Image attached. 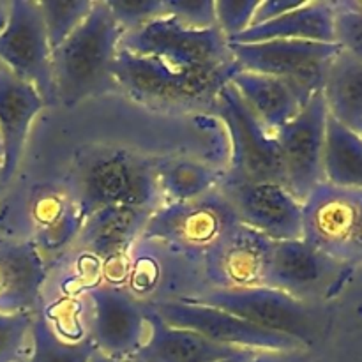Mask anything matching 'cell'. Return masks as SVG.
I'll return each instance as SVG.
<instances>
[{
  "instance_id": "6da1fadb",
  "label": "cell",
  "mask_w": 362,
  "mask_h": 362,
  "mask_svg": "<svg viewBox=\"0 0 362 362\" xmlns=\"http://www.w3.org/2000/svg\"><path fill=\"white\" fill-rule=\"evenodd\" d=\"M124 30L106 2H94L83 23L52 52L57 103L76 106L117 88L113 64Z\"/></svg>"
},
{
  "instance_id": "7a4b0ae2",
  "label": "cell",
  "mask_w": 362,
  "mask_h": 362,
  "mask_svg": "<svg viewBox=\"0 0 362 362\" xmlns=\"http://www.w3.org/2000/svg\"><path fill=\"white\" fill-rule=\"evenodd\" d=\"M237 71L235 62L207 69H179L120 48L113 64L117 88L138 101L163 108H193L216 103Z\"/></svg>"
},
{
  "instance_id": "3957f363",
  "label": "cell",
  "mask_w": 362,
  "mask_h": 362,
  "mask_svg": "<svg viewBox=\"0 0 362 362\" xmlns=\"http://www.w3.org/2000/svg\"><path fill=\"white\" fill-rule=\"evenodd\" d=\"M81 223L108 207H136L158 211L165 205L152 163L126 151H106L85 165L78 180Z\"/></svg>"
},
{
  "instance_id": "277c9868",
  "label": "cell",
  "mask_w": 362,
  "mask_h": 362,
  "mask_svg": "<svg viewBox=\"0 0 362 362\" xmlns=\"http://www.w3.org/2000/svg\"><path fill=\"white\" fill-rule=\"evenodd\" d=\"M184 299L226 311L265 331L288 336L303 343L308 350L322 334V317L315 304L304 303L269 286L211 288L197 297Z\"/></svg>"
},
{
  "instance_id": "5b68a950",
  "label": "cell",
  "mask_w": 362,
  "mask_h": 362,
  "mask_svg": "<svg viewBox=\"0 0 362 362\" xmlns=\"http://www.w3.org/2000/svg\"><path fill=\"white\" fill-rule=\"evenodd\" d=\"M120 49L179 69H207L233 64L230 42L218 27L189 28L170 16L124 32Z\"/></svg>"
},
{
  "instance_id": "8992f818",
  "label": "cell",
  "mask_w": 362,
  "mask_h": 362,
  "mask_svg": "<svg viewBox=\"0 0 362 362\" xmlns=\"http://www.w3.org/2000/svg\"><path fill=\"white\" fill-rule=\"evenodd\" d=\"M303 240L339 264L362 265V191L320 184L303 204Z\"/></svg>"
},
{
  "instance_id": "52a82bcc",
  "label": "cell",
  "mask_w": 362,
  "mask_h": 362,
  "mask_svg": "<svg viewBox=\"0 0 362 362\" xmlns=\"http://www.w3.org/2000/svg\"><path fill=\"white\" fill-rule=\"evenodd\" d=\"M230 52L239 69L281 78L308 103L324 90L331 64L341 49L336 42L265 41L230 42Z\"/></svg>"
},
{
  "instance_id": "ba28073f",
  "label": "cell",
  "mask_w": 362,
  "mask_h": 362,
  "mask_svg": "<svg viewBox=\"0 0 362 362\" xmlns=\"http://www.w3.org/2000/svg\"><path fill=\"white\" fill-rule=\"evenodd\" d=\"M216 103L232 140V170L225 180L276 182L285 186V172L276 134L269 133L255 119L230 83L223 87Z\"/></svg>"
},
{
  "instance_id": "9c48e42d",
  "label": "cell",
  "mask_w": 362,
  "mask_h": 362,
  "mask_svg": "<svg viewBox=\"0 0 362 362\" xmlns=\"http://www.w3.org/2000/svg\"><path fill=\"white\" fill-rule=\"evenodd\" d=\"M0 64L30 83L45 106L57 105L52 73V48L46 37L39 2L11 0V13L0 34Z\"/></svg>"
},
{
  "instance_id": "30bf717a",
  "label": "cell",
  "mask_w": 362,
  "mask_h": 362,
  "mask_svg": "<svg viewBox=\"0 0 362 362\" xmlns=\"http://www.w3.org/2000/svg\"><path fill=\"white\" fill-rule=\"evenodd\" d=\"M352 274V267L332 260L303 239L274 243L264 285L315 304L334 296Z\"/></svg>"
},
{
  "instance_id": "8fae6325",
  "label": "cell",
  "mask_w": 362,
  "mask_h": 362,
  "mask_svg": "<svg viewBox=\"0 0 362 362\" xmlns=\"http://www.w3.org/2000/svg\"><path fill=\"white\" fill-rule=\"evenodd\" d=\"M327 105L322 92L276 133L281 152L285 186L300 204L324 184V144Z\"/></svg>"
},
{
  "instance_id": "7c38bea8",
  "label": "cell",
  "mask_w": 362,
  "mask_h": 362,
  "mask_svg": "<svg viewBox=\"0 0 362 362\" xmlns=\"http://www.w3.org/2000/svg\"><path fill=\"white\" fill-rule=\"evenodd\" d=\"M156 315L173 327L187 329L218 345L253 352H285L308 350L303 343L278 332L251 325L226 311L191 300H168L156 306Z\"/></svg>"
},
{
  "instance_id": "4fadbf2b",
  "label": "cell",
  "mask_w": 362,
  "mask_h": 362,
  "mask_svg": "<svg viewBox=\"0 0 362 362\" xmlns=\"http://www.w3.org/2000/svg\"><path fill=\"white\" fill-rule=\"evenodd\" d=\"M223 198L237 221L271 240L303 239V204L276 182H223Z\"/></svg>"
},
{
  "instance_id": "5bb4252c",
  "label": "cell",
  "mask_w": 362,
  "mask_h": 362,
  "mask_svg": "<svg viewBox=\"0 0 362 362\" xmlns=\"http://www.w3.org/2000/svg\"><path fill=\"white\" fill-rule=\"evenodd\" d=\"M92 325L88 338L95 350L112 359H136L148 336L147 311L122 290L98 285L88 290Z\"/></svg>"
},
{
  "instance_id": "9a60e30c",
  "label": "cell",
  "mask_w": 362,
  "mask_h": 362,
  "mask_svg": "<svg viewBox=\"0 0 362 362\" xmlns=\"http://www.w3.org/2000/svg\"><path fill=\"white\" fill-rule=\"evenodd\" d=\"M237 218L228 202L205 197L189 202L165 204L154 211L140 240H163L186 247H211Z\"/></svg>"
},
{
  "instance_id": "2e32d148",
  "label": "cell",
  "mask_w": 362,
  "mask_h": 362,
  "mask_svg": "<svg viewBox=\"0 0 362 362\" xmlns=\"http://www.w3.org/2000/svg\"><path fill=\"white\" fill-rule=\"evenodd\" d=\"M276 240L237 221L209 247V274L216 288L262 286Z\"/></svg>"
},
{
  "instance_id": "e0dca14e",
  "label": "cell",
  "mask_w": 362,
  "mask_h": 362,
  "mask_svg": "<svg viewBox=\"0 0 362 362\" xmlns=\"http://www.w3.org/2000/svg\"><path fill=\"white\" fill-rule=\"evenodd\" d=\"M45 108L39 92L27 81L0 67V144L2 180L9 184L20 166L28 133L35 117Z\"/></svg>"
},
{
  "instance_id": "ac0fdd59",
  "label": "cell",
  "mask_w": 362,
  "mask_h": 362,
  "mask_svg": "<svg viewBox=\"0 0 362 362\" xmlns=\"http://www.w3.org/2000/svg\"><path fill=\"white\" fill-rule=\"evenodd\" d=\"M152 211L136 207H108L88 216L76 235L78 246L92 257L115 262L141 237Z\"/></svg>"
},
{
  "instance_id": "d6986e66",
  "label": "cell",
  "mask_w": 362,
  "mask_h": 362,
  "mask_svg": "<svg viewBox=\"0 0 362 362\" xmlns=\"http://www.w3.org/2000/svg\"><path fill=\"white\" fill-rule=\"evenodd\" d=\"M230 85L255 119L272 134L288 124L306 105L292 85L269 74L239 69L230 78Z\"/></svg>"
},
{
  "instance_id": "ffe728a7",
  "label": "cell",
  "mask_w": 362,
  "mask_h": 362,
  "mask_svg": "<svg viewBox=\"0 0 362 362\" xmlns=\"http://www.w3.org/2000/svg\"><path fill=\"white\" fill-rule=\"evenodd\" d=\"M148 336L136 359L145 362H218L253 350L218 345L187 329L163 322L156 311H147Z\"/></svg>"
},
{
  "instance_id": "44dd1931",
  "label": "cell",
  "mask_w": 362,
  "mask_h": 362,
  "mask_svg": "<svg viewBox=\"0 0 362 362\" xmlns=\"http://www.w3.org/2000/svg\"><path fill=\"white\" fill-rule=\"evenodd\" d=\"M265 41L334 42V2L303 0L283 16L250 27L232 42L251 45Z\"/></svg>"
},
{
  "instance_id": "7402d4cb",
  "label": "cell",
  "mask_w": 362,
  "mask_h": 362,
  "mask_svg": "<svg viewBox=\"0 0 362 362\" xmlns=\"http://www.w3.org/2000/svg\"><path fill=\"white\" fill-rule=\"evenodd\" d=\"M42 281L45 269L34 244L0 246V311L32 313Z\"/></svg>"
},
{
  "instance_id": "603a6c76",
  "label": "cell",
  "mask_w": 362,
  "mask_h": 362,
  "mask_svg": "<svg viewBox=\"0 0 362 362\" xmlns=\"http://www.w3.org/2000/svg\"><path fill=\"white\" fill-rule=\"evenodd\" d=\"M329 115L362 134V62L339 52L327 73L324 90Z\"/></svg>"
},
{
  "instance_id": "cb8c5ba5",
  "label": "cell",
  "mask_w": 362,
  "mask_h": 362,
  "mask_svg": "<svg viewBox=\"0 0 362 362\" xmlns=\"http://www.w3.org/2000/svg\"><path fill=\"white\" fill-rule=\"evenodd\" d=\"M324 182L362 191V134L331 115L325 127Z\"/></svg>"
},
{
  "instance_id": "d4e9b609",
  "label": "cell",
  "mask_w": 362,
  "mask_h": 362,
  "mask_svg": "<svg viewBox=\"0 0 362 362\" xmlns=\"http://www.w3.org/2000/svg\"><path fill=\"white\" fill-rule=\"evenodd\" d=\"M156 179L165 204L189 202L211 193L219 173L211 166L187 159H173L154 165Z\"/></svg>"
},
{
  "instance_id": "484cf974",
  "label": "cell",
  "mask_w": 362,
  "mask_h": 362,
  "mask_svg": "<svg viewBox=\"0 0 362 362\" xmlns=\"http://www.w3.org/2000/svg\"><path fill=\"white\" fill-rule=\"evenodd\" d=\"M94 350L90 338H62L45 315H34L30 345L20 362H88Z\"/></svg>"
},
{
  "instance_id": "4316f807",
  "label": "cell",
  "mask_w": 362,
  "mask_h": 362,
  "mask_svg": "<svg viewBox=\"0 0 362 362\" xmlns=\"http://www.w3.org/2000/svg\"><path fill=\"white\" fill-rule=\"evenodd\" d=\"M37 239L42 247L55 250L67 240L76 239L81 228V216L76 202L60 194H46L35 202L34 211Z\"/></svg>"
},
{
  "instance_id": "83f0119b",
  "label": "cell",
  "mask_w": 362,
  "mask_h": 362,
  "mask_svg": "<svg viewBox=\"0 0 362 362\" xmlns=\"http://www.w3.org/2000/svg\"><path fill=\"white\" fill-rule=\"evenodd\" d=\"M94 2L90 0H46L39 2L46 37L52 52L59 48L90 13Z\"/></svg>"
},
{
  "instance_id": "f1b7e54d",
  "label": "cell",
  "mask_w": 362,
  "mask_h": 362,
  "mask_svg": "<svg viewBox=\"0 0 362 362\" xmlns=\"http://www.w3.org/2000/svg\"><path fill=\"white\" fill-rule=\"evenodd\" d=\"M34 313L0 311V362H20L30 345Z\"/></svg>"
},
{
  "instance_id": "f546056e",
  "label": "cell",
  "mask_w": 362,
  "mask_h": 362,
  "mask_svg": "<svg viewBox=\"0 0 362 362\" xmlns=\"http://www.w3.org/2000/svg\"><path fill=\"white\" fill-rule=\"evenodd\" d=\"M334 42L343 53L362 62V4L361 0L334 2Z\"/></svg>"
},
{
  "instance_id": "4dcf8cb0",
  "label": "cell",
  "mask_w": 362,
  "mask_h": 362,
  "mask_svg": "<svg viewBox=\"0 0 362 362\" xmlns=\"http://www.w3.org/2000/svg\"><path fill=\"white\" fill-rule=\"evenodd\" d=\"M106 6L124 32L136 30L166 16L165 0H106Z\"/></svg>"
},
{
  "instance_id": "1f68e13d",
  "label": "cell",
  "mask_w": 362,
  "mask_h": 362,
  "mask_svg": "<svg viewBox=\"0 0 362 362\" xmlns=\"http://www.w3.org/2000/svg\"><path fill=\"white\" fill-rule=\"evenodd\" d=\"M260 0H218L214 2L216 27L226 41L232 42L253 23L255 11Z\"/></svg>"
},
{
  "instance_id": "d6a6232c",
  "label": "cell",
  "mask_w": 362,
  "mask_h": 362,
  "mask_svg": "<svg viewBox=\"0 0 362 362\" xmlns=\"http://www.w3.org/2000/svg\"><path fill=\"white\" fill-rule=\"evenodd\" d=\"M166 16L189 28L216 27V9L212 0H165Z\"/></svg>"
},
{
  "instance_id": "836d02e7",
  "label": "cell",
  "mask_w": 362,
  "mask_h": 362,
  "mask_svg": "<svg viewBox=\"0 0 362 362\" xmlns=\"http://www.w3.org/2000/svg\"><path fill=\"white\" fill-rule=\"evenodd\" d=\"M300 2H303V0H260L257 6V11H255L251 27L276 20V18L283 16V14L288 13V11L296 9Z\"/></svg>"
},
{
  "instance_id": "e575fe53",
  "label": "cell",
  "mask_w": 362,
  "mask_h": 362,
  "mask_svg": "<svg viewBox=\"0 0 362 362\" xmlns=\"http://www.w3.org/2000/svg\"><path fill=\"white\" fill-rule=\"evenodd\" d=\"M310 350H285V352H257L250 362H310Z\"/></svg>"
},
{
  "instance_id": "d590c367",
  "label": "cell",
  "mask_w": 362,
  "mask_h": 362,
  "mask_svg": "<svg viewBox=\"0 0 362 362\" xmlns=\"http://www.w3.org/2000/svg\"><path fill=\"white\" fill-rule=\"evenodd\" d=\"M9 13H11V2L7 0H0V34L6 28L7 20H9Z\"/></svg>"
},
{
  "instance_id": "8d00e7d4",
  "label": "cell",
  "mask_w": 362,
  "mask_h": 362,
  "mask_svg": "<svg viewBox=\"0 0 362 362\" xmlns=\"http://www.w3.org/2000/svg\"><path fill=\"white\" fill-rule=\"evenodd\" d=\"M255 354H257V352H244V354H240V356L230 357V359L218 361V362H250L255 357Z\"/></svg>"
},
{
  "instance_id": "74e56055",
  "label": "cell",
  "mask_w": 362,
  "mask_h": 362,
  "mask_svg": "<svg viewBox=\"0 0 362 362\" xmlns=\"http://www.w3.org/2000/svg\"><path fill=\"white\" fill-rule=\"evenodd\" d=\"M88 362H124V361H117V359H112V357L105 356V354L98 352V350H94V354L90 356V361Z\"/></svg>"
},
{
  "instance_id": "f35d334b",
  "label": "cell",
  "mask_w": 362,
  "mask_h": 362,
  "mask_svg": "<svg viewBox=\"0 0 362 362\" xmlns=\"http://www.w3.org/2000/svg\"><path fill=\"white\" fill-rule=\"evenodd\" d=\"M0 186H4V180H2V159H0Z\"/></svg>"
},
{
  "instance_id": "ab89813d",
  "label": "cell",
  "mask_w": 362,
  "mask_h": 362,
  "mask_svg": "<svg viewBox=\"0 0 362 362\" xmlns=\"http://www.w3.org/2000/svg\"><path fill=\"white\" fill-rule=\"evenodd\" d=\"M0 159H2V144H0Z\"/></svg>"
},
{
  "instance_id": "60d3db41",
  "label": "cell",
  "mask_w": 362,
  "mask_h": 362,
  "mask_svg": "<svg viewBox=\"0 0 362 362\" xmlns=\"http://www.w3.org/2000/svg\"><path fill=\"white\" fill-rule=\"evenodd\" d=\"M131 362H145V361H141V359H134V361H131Z\"/></svg>"
},
{
  "instance_id": "b9f144b4",
  "label": "cell",
  "mask_w": 362,
  "mask_h": 362,
  "mask_svg": "<svg viewBox=\"0 0 362 362\" xmlns=\"http://www.w3.org/2000/svg\"><path fill=\"white\" fill-rule=\"evenodd\" d=\"M0 67H2V64H0Z\"/></svg>"
},
{
  "instance_id": "7bdbcfd3",
  "label": "cell",
  "mask_w": 362,
  "mask_h": 362,
  "mask_svg": "<svg viewBox=\"0 0 362 362\" xmlns=\"http://www.w3.org/2000/svg\"><path fill=\"white\" fill-rule=\"evenodd\" d=\"M361 4H362V0H361Z\"/></svg>"
}]
</instances>
